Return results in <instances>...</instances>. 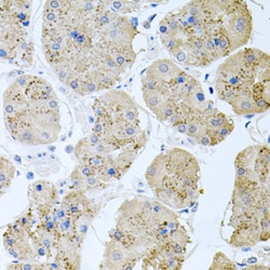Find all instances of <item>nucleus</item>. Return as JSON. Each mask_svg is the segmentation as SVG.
Segmentation results:
<instances>
[{"instance_id":"cd10ccee","label":"nucleus","mask_w":270,"mask_h":270,"mask_svg":"<svg viewBox=\"0 0 270 270\" xmlns=\"http://www.w3.org/2000/svg\"><path fill=\"white\" fill-rule=\"evenodd\" d=\"M92 74L94 76V78H95L96 82H98V84L100 86V90L110 89V88H112V86L116 84V82L118 81L111 75L103 73V72H100V71H96L95 70V71L92 72Z\"/></svg>"},{"instance_id":"f257e3e1","label":"nucleus","mask_w":270,"mask_h":270,"mask_svg":"<svg viewBox=\"0 0 270 270\" xmlns=\"http://www.w3.org/2000/svg\"><path fill=\"white\" fill-rule=\"evenodd\" d=\"M220 24L230 41L233 52L245 46L251 39L253 32V18L246 3L242 2L237 10L225 15L224 20L221 18Z\"/></svg>"},{"instance_id":"2f4dec72","label":"nucleus","mask_w":270,"mask_h":270,"mask_svg":"<svg viewBox=\"0 0 270 270\" xmlns=\"http://www.w3.org/2000/svg\"><path fill=\"white\" fill-rule=\"evenodd\" d=\"M259 242H266L270 238V219L269 214L259 218Z\"/></svg>"},{"instance_id":"a18cd8bd","label":"nucleus","mask_w":270,"mask_h":270,"mask_svg":"<svg viewBox=\"0 0 270 270\" xmlns=\"http://www.w3.org/2000/svg\"><path fill=\"white\" fill-rule=\"evenodd\" d=\"M74 150H75V146H73V145H67L65 147V151L67 153H72V152H74Z\"/></svg>"},{"instance_id":"bb28decb","label":"nucleus","mask_w":270,"mask_h":270,"mask_svg":"<svg viewBox=\"0 0 270 270\" xmlns=\"http://www.w3.org/2000/svg\"><path fill=\"white\" fill-rule=\"evenodd\" d=\"M37 138L39 145H50L59 139V132L52 129L37 127Z\"/></svg>"},{"instance_id":"6e6552de","label":"nucleus","mask_w":270,"mask_h":270,"mask_svg":"<svg viewBox=\"0 0 270 270\" xmlns=\"http://www.w3.org/2000/svg\"><path fill=\"white\" fill-rule=\"evenodd\" d=\"M99 100L104 104L106 109L111 115L114 122L123 121L122 116L124 111L129 109L131 106L135 105L131 96L120 91H109L100 96Z\"/></svg>"},{"instance_id":"58836bf2","label":"nucleus","mask_w":270,"mask_h":270,"mask_svg":"<svg viewBox=\"0 0 270 270\" xmlns=\"http://www.w3.org/2000/svg\"><path fill=\"white\" fill-rule=\"evenodd\" d=\"M195 141H196V144H198V145L205 146V147L212 146V140H211L210 135H209V133H208L207 130L204 133H201L199 135V137H197L195 139Z\"/></svg>"},{"instance_id":"c9c22d12","label":"nucleus","mask_w":270,"mask_h":270,"mask_svg":"<svg viewBox=\"0 0 270 270\" xmlns=\"http://www.w3.org/2000/svg\"><path fill=\"white\" fill-rule=\"evenodd\" d=\"M234 130H235V124L230 120L226 124H224L223 127H220L219 129H217L216 135H217V139H218L219 143L223 142L228 137V135L231 134V132H233Z\"/></svg>"},{"instance_id":"37998d69","label":"nucleus","mask_w":270,"mask_h":270,"mask_svg":"<svg viewBox=\"0 0 270 270\" xmlns=\"http://www.w3.org/2000/svg\"><path fill=\"white\" fill-rule=\"evenodd\" d=\"M176 129V131L178 133H182V134H186L187 132V123L186 122H182V123H178L177 125H175L174 127Z\"/></svg>"},{"instance_id":"473e14b6","label":"nucleus","mask_w":270,"mask_h":270,"mask_svg":"<svg viewBox=\"0 0 270 270\" xmlns=\"http://www.w3.org/2000/svg\"><path fill=\"white\" fill-rule=\"evenodd\" d=\"M30 239L32 241V245L37 257H47V259H49V254H48L47 249L40 243V241L38 240L35 233L30 234Z\"/></svg>"},{"instance_id":"f3484780","label":"nucleus","mask_w":270,"mask_h":270,"mask_svg":"<svg viewBox=\"0 0 270 270\" xmlns=\"http://www.w3.org/2000/svg\"><path fill=\"white\" fill-rule=\"evenodd\" d=\"M202 117H204V122L208 130H217L229 121L227 116L216 108H213L206 115H202Z\"/></svg>"},{"instance_id":"4c0bfd02","label":"nucleus","mask_w":270,"mask_h":270,"mask_svg":"<svg viewBox=\"0 0 270 270\" xmlns=\"http://www.w3.org/2000/svg\"><path fill=\"white\" fill-rule=\"evenodd\" d=\"M93 111H94V115H95V118H103V117H105V116L109 115L108 110L106 109L104 104L99 99L94 101Z\"/></svg>"},{"instance_id":"09e8293b","label":"nucleus","mask_w":270,"mask_h":270,"mask_svg":"<svg viewBox=\"0 0 270 270\" xmlns=\"http://www.w3.org/2000/svg\"><path fill=\"white\" fill-rule=\"evenodd\" d=\"M48 149H49V151L53 152V151H55L56 148H55V146H49V147H48Z\"/></svg>"},{"instance_id":"a878e982","label":"nucleus","mask_w":270,"mask_h":270,"mask_svg":"<svg viewBox=\"0 0 270 270\" xmlns=\"http://www.w3.org/2000/svg\"><path fill=\"white\" fill-rule=\"evenodd\" d=\"M106 4L115 13H130L140 8V4L135 2H109Z\"/></svg>"},{"instance_id":"2eb2a0df","label":"nucleus","mask_w":270,"mask_h":270,"mask_svg":"<svg viewBox=\"0 0 270 270\" xmlns=\"http://www.w3.org/2000/svg\"><path fill=\"white\" fill-rule=\"evenodd\" d=\"M142 91H143V99L145 101L147 107L155 115L159 112V110L163 107V105L166 104L167 100L171 96L160 92H150L145 90Z\"/></svg>"},{"instance_id":"79ce46f5","label":"nucleus","mask_w":270,"mask_h":270,"mask_svg":"<svg viewBox=\"0 0 270 270\" xmlns=\"http://www.w3.org/2000/svg\"><path fill=\"white\" fill-rule=\"evenodd\" d=\"M47 107L49 108V110H51V111L60 112V104H59V102H57L56 99L47 101Z\"/></svg>"},{"instance_id":"c03bdc74","label":"nucleus","mask_w":270,"mask_h":270,"mask_svg":"<svg viewBox=\"0 0 270 270\" xmlns=\"http://www.w3.org/2000/svg\"><path fill=\"white\" fill-rule=\"evenodd\" d=\"M249 269H268V267L266 266H263V265H252V266H250Z\"/></svg>"},{"instance_id":"393cba45","label":"nucleus","mask_w":270,"mask_h":270,"mask_svg":"<svg viewBox=\"0 0 270 270\" xmlns=\"http://www.w3.org/2000/svg\"><path fill=\"white\" fill-rule=\"evenodd\" d=\"M65 84L69 86L72 91L79 94L80 96L86 95L84 90V77L81 76L79 73L76 72L72 73V75L70 76V78L67 79Z\"/></svg>"},{"instance_id":"c85d7f7f","label":"nucleus","mask_w":270,"mask_h":270,"mask_svg":"<svg viewBox=\"0 0 270 270\" xmlns=\"http://www.w3.org/2000/svg\"><path fill=\"white\" fill-rule=\"evenodd\" d=\"M107 185L106 183L100 179L98 176H90L85 177L82 179V191L86 192L88 190H98V189H103L106 188Z\"/></svg>"},{"instance_id":"f8f14e48","label":"nucleus","mask_w":270,"mask_h":270,"mask_svg":"<svg viewBox=\"0 0 270 270\" xmlns=\"http://www.w3.org/2000/svg\"><path fill=\"white\" fill-rule=\"evenodd\" d=\"M166 175V156L165 153H160V155H158L152 160L145 172V177L148 186L151 189L158 187Z\"/></svg>"},{"instance_id":"423d86ee","label":"nucleus","mask_w":270,"mask_h":270,"mask_svg":"<svg viewBox=\"0 0 270 270\" xmlns=\"http://www.w3.org/2000/svg\"><path fill=\"white\" fill-rule=\"evenodd\" d=\"M80 250L73 240L61 238L55 246L54 259L60 264L61 269H79L81 267Z\"/></svg>"},{"instance_id":"b1692460","label":"nucleus","mask_w":270,"mask_h":270,"mask_svg":"<svg viewBox=\"0 0 270 270\" xmlns=\"http://www.w3.org/2000/svg\"><path fill=\"white\" fill-rule=\"evenodd\" d=\"M209 269L210 270H214V269L215 270H223V269L235 270L237 269V266L226 254H224L223 252H217L215 253L213 257V262H212Z\"/></svg>"},{"instance_id":"aec40b11","label":"nucleus","mask_w":270,"mask_h":270,"mask_svg":"<svg viewBox=\"0 0 270 270\" xmlns=\"http://www.w3.org/2000/svg\"><path fill=\"white\" fill-rule=\"evenodd\" d=\"M142 90L150 91V92H160L166 95H171L170 86L151 76H144L142 78Z\"/></svg>"},{"instance_id":"f704fd0d","label":"nucleus","mask_w":270,"mask_h":270,"mask_svg":"<svg viewBox=\"0 0 270 270\" xmlns=\"http://www.w3.org/2000/svg\"><path fill=\"white\" fill-rule=\"evenodd\" d=\"M34 78H35V76H32V75H22L20 77H17L12 84L16 86V88L25 91L28 88V85L32 83Z\"/></svg>"},{"instance_id":"a19ab883","label":"nucleus","mask_w":270,"mask_h":270,"mask_svg":"<svg viewBox=\"0 0 270 270\" xmlns=\"http://www.w3.org/2000/svg\"><path fill=\"white\" fill-rule=\"evenodd\" d=\"M159 34L160 37H166V36H172L169 30V26L165 20H162L159 24Z\"/></svg>"},{"instance_id":"72a5a7b5","label":"nucleus","mask_w":270,"mask_h":270,"mask_svg":"<svg viewBox=\"0 0 270 270\" xmlns=\"http://www.w3.org/2000/svg\"><path fill=\"white\" fill-rule=\"evenodd\" d=\"M73 172L75 173V174H77L82 178L90 177V176H96V174H98V170L90 167V166H86V165L77 166Z\"/></svg>"},{"instance_id":"dca6fc26","label":"nucleus","mask_w":270,"mask_h":270,"mask_svg":"<svg viewBox=\"0 0 270 270\" xmlns=\"http://www.w3.org/2000/svg\"><path fill=\"white\" fill-rule=\"evenodd\" d=\"M55 234L59 238H66L74 240L75 236L77 235V228H76V219L72 216H66L65 218L59 220V223L56 224Z\"/></svg>"},{"instance_id":"9b49d317","label":"nucleus","mask_w":270,"mask_h":270,"mask_svg":"<svg viewBox=\"0 0 270 270\" xmlns=\"http://www.w3.org/2000/svg\"><path fill=\"white\" fill-rule=\"evenodd\" d=\"M183 71L173 61L168 59H161L155 61L148 67L146 75L151 76L153 78L170 85V83L174 80Z\"/></svg>"},{"instance_id":"5701e85b","label":"nucleus","mask_w":270,"mask_h":270,"mask_svg":"<svg viewBox=\"0 0 270 270\" xmlns=\"http://www.w3.org/2000/svg\"><path fill=\"white\" fill-rule=\"evenodd\" d=\"M176 109H177V102L175 98H173V96L171 95L170 98L167 100L166 104L163 105V107L156 115V117L160 122L169 121L173 116L175 115Z\"/></svg>"},{"instance_id":"1a4fd4ad","label":"nucleus","mask_w":270,"mask_h":270,"mask_svg":"<svg viewBox=\"0 0 270 270\" xmlns=\"http://www.w3.org/2000/svg\"><path fill=\"white\" fill-rule=\"evenodd\" d=\"M31 200L36 206L39 205H51L54 206L59 201V192L56 190V186L52 183L40 179L36 181L30 186L28 190Z\"/></svg>"},{"instance_id":"ddd939ff","label":"nucleus","mask_w":270,"mask_h":270,"mask_svg":"<svg viewBox=\"0 0 270 270\" xmlns=\"http://www.w3.org/2000/svg\"><path fill=\"white\" fill-rule=\"evenodd\" d=\"M251 89L252 88L241 91L234 99V101L230 103L231 107H233V110L236 115L239 116H246L251 114L256 115V107Z\"/></svg>"},{"instance_id":"f03ea898","label":"nucleus","mask_w":270,"mask_h":270,"mask_svg":"<svg viewBox=\"0 0 270 270\" xmlns=\"http://www.w3.org/2000/svg\"><path fill=\"white\" fill-rule=\"evenodd\" d=\"M166 177H169L181 185V182L187 177L200 178V166L198 160L190 152L173 148L165 152Z\"/></svg>"},{"instance_id":"9d476101","label":"nucleus","mask_w":270,"mask_h":270,"mask_svg":"<svg viewBox=\"0 0 270 270\" xmlns=\"http://www.w3.org/2000/svg\"><path fill=\"white\" fill-rule=\"evenodd\" d=\"M61 207H63L67 215L74 217L75 219L81 216L85 211L93 207L90 200L86 198L85 192L77 189H72L61 201Z\"/></svg>"},{"instance_id":"de8ad7c7","label":"nucleus","mask_w":270,"mask_h":270,"mask_svg":"<svg viewBox=\"0 0 270 270\" xmlns=\"http://www.w3.org/2000/svg\"><path fill=\"white\" fill-rule=\"evenodd\" d=\"M143 26H144V28H146V30H149V28H150V22L144 21L143 22Z\"/></svg>"},{"instance_id":"7ed1b4c3","label":"nucleus","mask_w":270,"mask_h":270,"mask_svg":"<svg viewBox=\"0 0 270 270\" xmlns=\"http://www.w3.org/2000/svg\"><path fill=\"white\" fill-rule=\"evenodd\" d=\"M139 34L137 26L130 18L118 16L102 33V44L107 48L131 47L135 36Z\"/></svg>"},{"instance_id":"4be33fe9","label":"nucleus","mask_w":270,"mask_h":270,"mask_svg":"<svg viewBox=\"0 0 270 270\" xmlns=\"http://www.w3.org/2000/svg\"><path fill=\"white\" fill-rule=\"evenodd\" d=\"M13 139L17 142L24 144V145H28V146L39 145V143H38V138H37L36 125H32V127H27V128L22 129L15 135V137H13Z\"/></svg>"},{"instance_id":"49530a36","label":"nucleus","mask_w":270,"mask_h":270,"mask_svg":"<svg viewBox=\"0 0 270 270\" xmlns=\"http://www.w3.org/2000/svg\"><path fill=\"white\" fill-rule=\"evenodd\" d=\"M249 264H256L257 263V258L256 257H251L248 259Z\"/></svg>"},{"instance_id":"3c124183","label":"nucleus","mask_w":270,"mask_h":270,"mask_svg":"<svg viewBox=\"0 0 270 270\" xmlns=\"http://www.w3.org/2000/svg\"><path fill=\"white\" fill-rule=\"evenodd\" d=\"M15 160H16V161H18V162H20V163H21V158H20V157H18V156H15Z\"/></svg>"},{"instance_id":"ea45409f","label":"nucleus","mask_w":270,"mask_h":270,"mask_svg":"<svg viewBox=\"0 0 270 270\" xmlns=\"http://www.w3.org/2000/svg\"><path fill=\"white\" fill-rule=\"evenodd\" d=\"M89 142L90 145L94 146V145H98V144H100L102 141H103V138L101 137L100 134L98 133H95V132H92L90 135H89V138L86 139Z\"/></svg>"},{"instance_id":"c756f323","label":"nucleus","mask_w":270,"mask_h":270,"mask_svg":"<svg viewBox=\"0 0 270 270\" xmlns=\"http://www.w3.org/2000/svg\"><path fill=\"white\" fill-rule=\"evenodd\" d=\"M169 26V30L170 33L173 37H179V35L183 33L182 32V28L179 25V22L176 17V14L174 12H170L166 15V17L163 18Z\"/></svg>"},{"instance_id":"e433bc0d","label":"nucleus","mask_w":270,"mask_h":270,"mask_svg":"<svg viewBox=\"0 0 270 270\" xmlns=\"http://www.w3.org/2000/svg\"><path fill=\"white\" fill-rule=\"evenodd\" d=\"M122 120L131 122V123H139V109L137 107V105H133L129 109L124 111L122 116Z\"/></svg>"},{"instance_id":"7c9ffc66","label":"nucleus","mask_w":270,"mask_h":270,"mask_svg":"<svg viewBox=\"0 0 270 270\" xmlns=\"http://www.w3.org/2000/svg\"><path fill=\"white\" fill-rule=\"evenodd\" d=\"M16 220L18 221V223H20L22 228L26 231L28 235L32 233V228H33V226L35 224V218H34V215H33L32 209L28 210L26 213H24L22 216L18 217Z\"/></svg>"},{"instance_id":"20e7f679","label":"nucleus","mask_w":270,"mask_h":270,"mask_svg":"<svg viewBox=\"0 0 270 270\" xmlns=\"http://www.w3.org/2000/svg\"><path fill=\"white\" fill-rule=\"evenodd\" d=\"M143 253L137 250H129L119 241L111 240L106 242L104 251V259L101 268L119 270L123 269L124 265L130 260H140L143 257Z\"/></svg>"},{"instance_id":"8fccbe9b","label":"nucleus","mask_w":270,"mask_h":270,"mask_svg":"<svg viewBox=\"0 0 270 270\" xmlns=\"http://www.w3.org/2000/svg\"><path fill=\"white\" fill-rule=\"evenodd\" d=\"M65 184H66V182H65V181H60V183H59V186L63 187Z\"/></svg>"},{"instance_id":"6ab92c4d","label":"nucleus","mask_w":270,"mask_h":270,"mask_svg":"<svg viewBox=\"0 0 270 270\" xmlns=\"http://www.w3.org/2000/svg\"><path fill=\"white\" fill-rule=\"evenodd\" d=\"M96 213H98V211H96L95 207L93 206L91 209H89L88 211H85L81 216H79L78 218L76 219L77 235H79L83 239H85L86 234H88L89 228L92 224V221L96 216Z\"/></svg>"},{"instance_id":"4468645a","label":"nucleus","mask_w":270,"mask_h":270,"mask_svg":"<svg viewBox=\"0 0 270 270\" xmlns=\"http://www.w3.org/2000/svg\"><path fill=\"white\" fill-rule=\"evenodd\" d=\"M15 167L13 163L5 156L0 157V192L4 196L10 188L15 175Z\"/></svg>"},{"instance_id":"0eeeda50","label":"nucleus","mask_w":270,"mask_h":270,"mask_svg":"<svg viewBox=\"0 0 270 270\" xmlns=\"http://www.w3.org/2000/svg\"><path fill=\"white\" fill-rule=\"evenodd\" d=\"M153 194L157 200L172 209L190 208L186 197V189L178 185H171L162 183L158 187L153 188Z\"/></svg>"},{"instance_id":"412c9836","label":"nucleus","mask_w":270,"mask_h":270,"mask_svg":"<svg viewBox=\"0 0 270 270\" xmlns=\"http://www.w3.org/2000/svg\"><path fill=\"white\" fill-rule=\"evenodd\" d=\"M215 90H216L218 99L228 104L233 102L236 96L241 92L240 90L233 88V86H230L229 84L223 81H219V80L215 81Z\"/></svg>"},{"instance_id":"39448f33","label":"nucleus","mask_w":270,"mask_h":270,"mask_svg":"<svg viewBox=\"0 0 270 270\" xmlns=\"http://www.w3.org/2000/svg\"><path fill=\"white\" fill-rule=\"evenodd\" d=\"M259 218L253 217L235 228L229 239V244L234 248L255 245L259 242Z\"/></svg>"},{"instance_id":"a211bd4d","label":"nucleus","mask_w":270,"mask_h":270,"mask_svg":"<svg viewBox=\"0 0 270 270\" xmlns=\"http://www.w3.org/2000/svg\"><path fill=\"white\" fill-rule=\"evenodd\" d=\"M257 149H258V145H255V146L246 147L242 151H240L236 157V160H235V168L236 167H245L250 170H253L255 158L257 155Z\"/></svg>"}]
</instances>
